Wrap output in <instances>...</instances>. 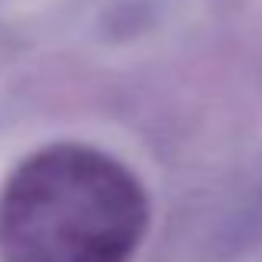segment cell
I'll list each match as a JSON object with an SVG mask.
<instances>
[{"instance_id":"6da1fadb","label":"cell","mask_w":262,"mask_h":262,"mask_svg":"<svg viewBox=\"0 0 262 262\" xmlns=\"http://www.w3.org/2000/svg\"><path fill=\"white\" fill-rule=\"evenodd\" d=\"M146 229L136 173L86 143L37 149L0 192V262H129Z\"/></svg>"}]
</instances>
